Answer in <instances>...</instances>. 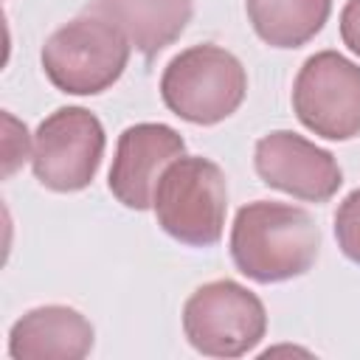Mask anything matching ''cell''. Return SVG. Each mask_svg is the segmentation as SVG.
<instances>
[{
	"instance_id": "cell-1",
	"label": "cell",
	"mask_w": 360,
	"mask_h": 360,
	"mask_svg": "<svg viewBox=\"0 0 360 360\" xmlns=\"http://www.w3.org/2000/svg\"><path fill=\"white\" fill-rule=\"evenodd\" d=\"M321 250V231L307 208L253 200L242 205L231 228V259L256 284H278L304 276Z\"/></svg>"
},
{
	"instance_id": "cell-2",
	"label": "cell",
	"mask_w": 360,
	"mask_h": 360,
	"mask_svg": "<svg viewBox=\"0 0 360 360\" xmlns=\"http://www.w3.org/2000/svg\"><path fill=\"white\" fill-rule=\"evenodd\" d=\"M129 48V39L110 20L84 11L45 39L42 70L68 96H98L121 79Z\"/></svg>"
},
{
	"instance_id": "cell-3",
	"label": "cell",
	"mask_w": 360,
	"mask_h": 360,
	"mask_svg": "<svg viewBox=\"0 0 360 360\" xmlns=\"http://www.w3.org/2000/svg\"><path fill=\"white\" fill-rule=\"evenodd\" d=\"M248 93V73L242 62L214 45H191L172 56L160 76L163 104L183 121L214 127L233 115Z\"/></svg>"
},
{
	"instance_id": "cell-4",
	"label": "cell",
	"mask_w": 360,
	"mask_h": 360,
	"mask_svg": "<svg viewBox=\"0 0 360 360\" xmlns=\"http://www.w3.org/2000/svg\"><path fill=\"white\" fill-rule=\"evenodd\" d=\"M152 208L172 239L188 248H211L225 231V172L202 155H180L160 174Z\"/></svg>"
},
{
	"instance_id": "cell-5",
	"label": "cell",
	"mask_w": 360,
	"mask_h": 360,
	"mask_svg": "<svg viewBox=\"0 0 360 360\" xmlns=\"http://www.w3.org/2000/svg\"><path fill=\"white\" fill-rule=\"evenodd\" d=\"M183 332L191 349L208 357H242L267 332V312L256 292L233 278L197 287L183 307Z\"/></svg>"
},
{
	"instance_id": "cell-6",
	"label": "cell",
	"mask_w": 360,
	"mask_h": 360,
	"mask_svg": "<svg viewBox=\"0 0 360 360\" xmlns=\"http://www.w3.org/2000/svg\"><path fill=\"white\" fill-rule=\"evenodd\" d=\"M104 127L84 107L53 110L34 132V177L59 194L82 191L93 183L104 158Z\"/></svg>"
},
{
	"instance_id": "cell-7",
	"label": "cell",
	"mask_w": 360,
	"mask_h": 360,
	"mask_svg": "<svg viewBox=\"0 0 360 360\" xmlns=\"http://www.w3.org/2000/svg\"><path fill=\"white\" fill-rule=\"evenodd\" d=\"M295 118L326 141L360 135V65L338 51L312 53L292 84Z\"/></svg>"
},
{
	"instance_id": "cell-8",
	"label": "cell",
	"mask_w": 360,
	"mask_h": 360,
	"mask_svg": "<svg viewBox=\"0 0 360 360\" xmlns=\"http://www.w3.org/2000/svg\"><path fill=\"white\" fill-rule=\"evenodd\" d=\"M253 166L264 186L304 202H326L343 186L338 158L290 129L262 135L253 149Z\"/></svg>"
},
{
	"instance_id": "cell-9",
	"label": "cell",
	"mask_w": 360,
	"mask_h": 360,
	"mask_svg": "<svg viewBox=\"0 0 360 360\" xmlns=\"http://www.w3.org/2000/svg\"><path fill=\"white\" fill-rule=\"evenodd\" d=\"M183 152H186V141L169 124L143 121L127 127L118 135V146L107 177L112 197L132 211L152 208L160 174Z\"/></svg>"
},
{
	"instance_id": "cell-10",
	"label": "cell",
	"mask_w": 360,
	"mask_h": 360,
	"mask_svg": "<svg viewBox=\"0 0 360 360\" xmlns=\"http://www.w3.org/2000/svg\"><path fill=\"white\" fill-rule=\"evenodd\" d=\"M93 323L73 307L48 304L28 309L8 332L14 360H82L93 352Z\"/></svg>"
},
{
	"instance_id": "cell-11",
	"label": "cell",
	"mask_w": 360,
	"mask_h": 360,
	"mask_svg": "<svg viewBox=\"0 0 360 360\" xmlns=\"http://www.w3.org/2000/svg\"><path fill=\"white\" fill-rule=\"evenodd\" d=\"M84 11L110 20L138 53L155 56L186 31L194 0H93Z\"/></svg>"
},
{
	"instance_id": "cell-12",
	"label": "cell",
	"mask_w": 360,
	"mask_h": 360,
	"mask_svg": "<svg viewBox=\"0 0 360 360\" xmlns=\"http://www.w3.org/2000/svg\"><path fill=\"white\" fill-rule=\"evenodd\" d=\"M245 11L270 48H301L326 25L332 0H245Z\"/></svg>"
},
{
	"instance_id": "cell-13",
	"label": "cell",
	"mask_w": 360,
	"mask_h": 360,
	"mask_svg": "<svg viewBox=\"0 0 360 360\" xmlns=\"http://www.w3.org/2000/svg\"><path fill=\"white\" fill-rule=\"evenodd\" d=\"M335 239L343 256L360 264V188L349 191L335 214Z\"/></svg>"
},
{
	"instance_id": "cell-14",
	"label": "cell",
	"mask_w": 360,
	"mask_h": 360,
	"mask_svg": "<svg viewBox=\"0 0 360 360\" xmlns=\"http://www.w3.org/2000/svg\"><path fill=\"white\" fill-rule=\"evenodd\" d=\"M340 39L343 45L360 56V0H349L340 11Z\"/></svg>"
}]
</instances>
